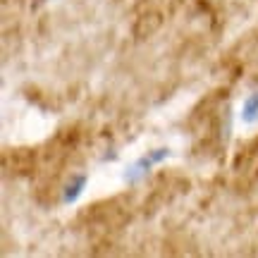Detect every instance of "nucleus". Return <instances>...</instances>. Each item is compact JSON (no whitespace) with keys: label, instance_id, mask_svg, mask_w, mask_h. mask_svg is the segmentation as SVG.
<instances>
[{"label":"nucleus","instance_id":"obj_1","mask_svg":"<svg viewBox=\"0 0 258 258\" xmlns=\"http://www.w3.org/2000/svg\"><path fill=\"white\" fill-rule=\"evenodd\" d=\"M167 156H170V148L167 146L153 148V151L144 153V156L137 158V160L127 167V172H124V182H127V184H137L141 177H146L148 172H151V167L158 165V163H163Z\"/></svg>","mask_w":258,"mask_h":258},{"label":"nucleus","instance_id":"obj_2","mask_svg":"<svg viewBox=\"0 0 258 258\" xmlns=\"http://www.w3.org/2000/svg\"><path fill=\"white\" fill-rule=\"evenodd\" d=\"M239 120L244 124H256L258 122V91L249 93L239 108Z\"/></svg>","mask_w":258,"mask_h":258},{"label":"nucleus","instance_id":"obj_3","mask_svg":"<svg viewBox=\"0 0 258 258\" xmlns=\"http://www.w3.org/2000/svg\"><path fill=\"white\" fill-rule=\"evenodd\" d=\"M86 184H89V177H86V175L74 177V182H70V184L64 186V191H62V203H74V201H77V199H79V196L84 194Z\"/></svg>","mask_w":258,"mask_h":258}]
</instances>
